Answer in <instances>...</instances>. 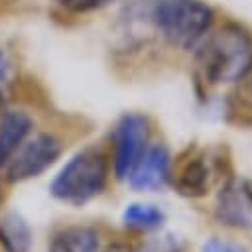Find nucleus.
<instances>
[{"mask_svg":"<svg viewBox=\"0 0 252 252\" xmlns=\"http://www.w3.org/2000/svg\"><path fill=\"white\" fill-rule=\"evenodd\" d=\"M252 59V37L238 26L226 24L195 45L193 77L205 91L236 83Z\"/></svg>","mask_w":252,"mask_h":252,"instance_id":"obj_1","label":"nucleus"},{"mask_svg":"<svg viewBox=\"0 0 252 252\" xmlns=\"http://www.w3.org/2000/svg\"><path fill=\"white\" fill-rule=\"evenodd\" d=\"M108 181V159L96 148L73 154L49 185V193L71 207H83L98 197Z\"/></svg>","mask_w":252,"mask_h":252,"instance_id":"obj_2","label":"nucleus"},{"mask_svg":"<svg viewBox=\"0 0 252 252\" xmlns=\"http://www.w3.org/2000/svg\"><path fill=\"white\" fill-rule=\"evenodd\" d=\"M152 18L173 47L189 51L213 28L215 12L203 0H158Z\"/></svg>","mask_w":252,"mask_h":252,"instance_id":"obj_3","label":"nucleus"},{"mask_svg":"<svg viewBox=\"0 0 252 252\" xmlns=\"http://www.w3.org/2000/svg\"><path fill=\"white\" fill-rule=\"evenodd\" d=\"M63 144L57 136L41 132L26 140L2 165V175L8 183H20L33 179L47 171L61 156Z\"/></svg>","mask_w":252,"mask_h":252,"instance_id":"obj_4","label":"nucleus"},{"mask_svg":"<svg viewBox=\"0 0 252 252\" xmlns=\"http://www.w3.org/2000/svg\"><path fill=\"white\" fill-rule=\"evenodd\" d=\"M150 120L142 112H126L112 128L114 175L122 181L150 146Z\"/></svg>","mask_w":252,"mask_h":252,"instance_id":"obj_5","label":"nucleus"},{"mask_svg":"<svg viewBox=\"0 0 252 252\" xmlns=\"http://www.w3.org/2000/svg\"><path fill=\"white\" fill-rule=\"evenodd\" d=\"M169 183L187 199H201L211 187V165L207 154L197 146H189L179 154L169 171Z\"/></svg>","mask_w":252,"mask_h":252,"instance_id":"obj_6","label":"nucleus"},{"mask_svg":"<svg viewBox=\"0 0 252 252\" xmlns=\"http://www.w3.org/2000/svg\"><path fill=\"white\" fill-rule=\"evenodd\" d=\"M215 219L230 228H252V181L226 177L217 197Z\"/></svg>","mask_w":252,"mask_h":252,"instance_id":"obj_7","label":"nucleus"},{"mask_svg":"<svg viewBox=\"0 0 252 252\" xmlns=\"http://www.w3.org/2000/svg\"><path fill=\"white\" fill-rule=\"evenodd\" d=\"M171 171V154L165 144H152L146 148L142 158L136 161L128 173V185L134 191L154 193L161 191L169 183Z\"/></svg>","mask_w":252,"mask_h":252,"instance_id":"obj_8","label":"nucleus"},{"mask_svg":"<svg viewBox=\"0 0 252 252\" xmlns=\"http://www.w3.org/2000/svg\"><path fill=\"white\" fill-rule=\"evenodd\" d=\"M33 120L24 110H0V167L28 140Z\"/></svg>","mask_w":252,"mask_h":252,"instance_id":"obj_9","label":"nucleus"},{"mask_svg":"<svg viewBox=\"0 0 252 252\" xmlns=\"http://www.w3.org/2000/svg\"><path fill=\"white\" fill-rule=\"evenodd\" d=\"M100 236L93 226L73 224L53 234L47 252H98Z\"/></svg>","mask_w":252,"mask_h":252,"instance_id":"obj_10","label":"nucleus"},{"mask_svg":"<svg viewBox=\"0 0 252 252\" xmlns=\"http://www.w3.org/2000/svg\"><path fill=\"white\" fill-rule=\"evenodd\" d=\"M32 228L28 220L12 211L0 219V250L2 252H28L32 246Z\"/></svg>","mask_w":252,"mask_h":252,"instance_id":"obj_11","label":"nucleus"},{"mask_svg":"<svg viewBox=\"0 0 252 252\" xmlns=\"http://www.w3.org/2000/svg\"><path fill=\"white\" fill-rule=\"evenodd\" d=\"M122 222L134 230H158L165 222V213L152 203H130L122 211Z\"/></svg>","mask_w":252,"mask_h":252,"instance_id":"obj_12","label":"nucleus"},{"mask_svg":"<svg viewBox=\"0 0 252 252\" xmlns=\"http://www.w3.org/2000/svg\"><path fill=\"white\" fill-rule=\"evenodd\" d=\"M236 83H238V89H236L238 102L244 104V106H252V59H250L246 71L242 73V77Z\"/></svg>","mask_w":252,"mask_h":252,"instance_id":"obj_13","label":"nucleus"},{"mask_svg":"<svg viewBox=\"0 0 252 252\" xmlns=\"http://www.w3.org/2000/svg\"><path fill=\"white\" fill-rule=\"evenodd\" d=\"M201 252H248L246 248H242L236 242H230L226 238H219V236H211L203 242Z\"/></svg>","mask_w":252,"mask_h":252,"instance_id":"obj_14","label":"nucleus"},{"mask_svg":"<svg viewBox=\"0 0 252 252\" xmlns=\"http://www.w3.org/2000/svg\"><path fill=\"white\" fill-rule=\"evenodd\" d=\"M110 0H61V6L73 14H87L96 8H102Z\"/></svg>","mask_w":252,"mask_h":252,"instance_id":"obj_15","label":"nucleus"},{"mask_svg":"<svg viewBox=\"0 0 252 252\" xmlns=\"http://www.w3.org/2000/svg\"><path fill=\"white\" fill-rule=\"evenodd\" d=\"M8 77H10V61L6 53L0 49V93H2V87L8 83Z\"/></svg>","mask_w":252,"mask_h":252,"instance_id":"obj_16","label":"nucleus"},{"mask_svg":"<svg viewBox=\"0 0 252 252\" xmlns=\"http://www.w3.org/2000/svg\"><path fill=\"white\" fill-rule=\"evenodd\" d=\"M108 252H138V248H134V246H114V248H110Z\"/></svg>","mask_w":252,"mask_h":252,"instance_id":"obj_17","label":"nucleus"}]
</instances>
